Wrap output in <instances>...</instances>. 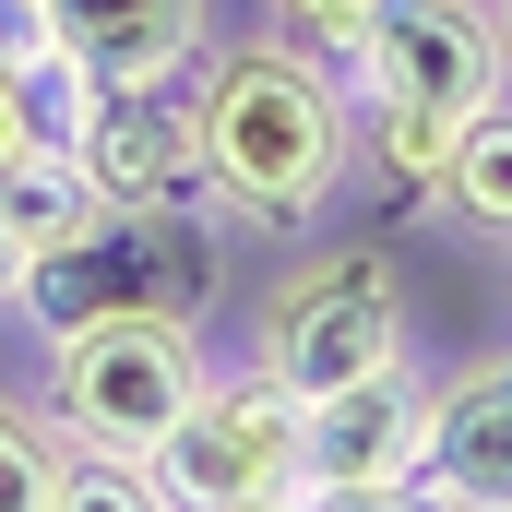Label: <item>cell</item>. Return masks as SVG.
<instances>
[{"label":"cell","instance_id":"obj_7","mask_svg":"<svg viewBox=\"0 0 512 512\" xmlns=\"http://www.w3.org/2000/svg\"><path fill=\"white\" fill-rule=\"evenodd\" d=\"M417 465H429V370L393 358L370 382L310 393L286 501H417Z\"/></svg>","mask_w":512,"mask_h":512},{"label":"cell","instance_id":"obj_4","mask_svg":"<svg viewBox=\"0 0 512 512\" xmlns=\"http://www.w3.org/2000/svg\"><path fill=\"white\" fill-rule=\"evenodd\" d=\"M60 155L96 179L108 215H203L215 167H203V72H84Z\"/></svg>","mask_w":512,"mask_h":512},{"label":"cell","instance_id":"obj_10","mask_svg":"<svg viewBox=\"0 0 512 512\" xmlns=\"http://www.w3.org/2000/svg\"><path fill=\"white\" fill-rule=\"evenodd\" d=\"M84 227H108V203H96V179L60 155V143H24L12 167H0V239L36 262L60 251V239H84Z\"/></svg>","mask_w":512,"mask_h":512},{"label":"cell","instance_id":"obj_5","mask_svg":"<svg viewBox=\"0 0 512 512\" xmlns=\"http://www.w3.org/2000/svg\"><path fill=\"white\" fill-rule=\"evenodd\" d=\"M405 358V274L382 251H310L262 286L251 310V370H274L286 393H334Z\"/></svg>","mask_w":512,"mask_h":512},{"label":"cell","instance_id":"obj_15","mask_svg":"<svg viewBox=\"0 0 512 512\" xmlns=\"http://www.w3.org/2000/svg\"><path fill=\"white\" fill-rule=\"evenodd\" d=\"M12 286H24V251H12V239H0V310H12Z\"/></svg>","mask_w":512,"mask_h":512},{"label":"cell","instance_id":"obj_1","mask_svg":"<svg viewBox=\"0 0 512 512\" xmlns=\"http://www.w3.org/2000/svg\"><path fill=\"white\" fill-rule=\"evenodd\" d=\"M203 72V167L239 227H310L346 167H358V96L298 48V36H239Z\"/></svg>","mask_w":512,"mask_h":512},{"label":"cell","instance_id":"obj_12","mask_svg":"<svg viewBox=\"0 0 512 512\" xmlns=\"http://www.w3.org/2000/svg\"><path fill=\"white\" fill-rule=\"evenodd\" d=\"M143 501H167L143 453H108V441H72V429H60V453H48V512H143Z\"/></svg>","mask_w":512,"mask_h":512},{"label":"cell","instance_id":"obj_3","mask_svg":"<svg viewBox=\"0 0 512 512\" xmlns=\"http://www.w3.org/2000/svg\"><path fill=\"white\" fill-rule=\"evenodd\" d=\"M60 358H48V417L72 429V441H108V453H143L155 465V441L191 417V393L215 382V358H203V334H191V310H108V322H72V334H48Z\"/></svg>","mask_w":512,"mask_h":512},{"label":"cell","instance_id":"obj_14","mask_svg":"<svg viewBox=\"0 0 512 512\" xmlns=\"http://www.w3.org/2000/svg\"><path fill=\"white\" fill-rule=\"evenodd\" d=\"M274 12H286V36H298V48H310V60H322L334 84L358 72V36H370V0H274Z\"/></svg>","mask_w":512,"mask_h":512},{"label":"cell","instance_id":"obj_13","mask_svg":"<svg viewBox=\"0 0 512 512\" xmlns=\"http://www.w3.org/2000/svg\"><path fill=\"white\" fill-rule=\"evenodd\" d=\"M48 453H60V417L48 393H0V512H48Z\"/></svg>","mask_w":512,"mask_h":512},{"label":"cell","instance_id":"obj_11","mask_svg":"<svg viewBox=\"0 0 512 512\" xmlns=\"http://www.w3.org/2000/svg\"><path fill=\"white\" fill-rule=\"evenodd\" d=\"M441 203H453L477 239H501V251H512V108H501V96L465 108L453 155H441Z\"/></svg>","mask_w":512,"mask_h":512},{"label":"cell","instance_id":"obj_8","mask_svg":"<svg viewBox=\"0 0 512 512\" xmlns=\"http://www.w3.org/2000/svg\"><path fill=\"white\" fill-rule=\"evenodd\" d=\"M417 501L512 512V358H477V370L429 382V465H417Z\"/></svg>","mask_w":512,"mask_h":512},{"label":"cell","instance_id":"obj_6","mask_svg":"<svg viewBox=\"0 0 512 512\" xmlns=\"http://www.w3.org/2000/svg\"><path fill=\"white\" fill-rule=\"evenodd\" d=\"M298 417L310 393H286L274 370H227V382L191 393V417L155 441V489L191 512H251V501H286L298 477Z\"/></svg>","mask_w":512,"mask_h":512},{"label":"cell","instance_id":"obj_2","mask_svg":"<svg viewBox=\"0 0 512 512\" xmlns=\"http://www.w3.org/2000/svg\"><path fill=\"white\" fill-rule=\"evenodd\" d=\"M346 96L370 108L382 179L405 203H441V155H453L465 108L501 96V24H489V0H370Z\"/></svg>","mask_w":512,"mask_h":512},{"label":"cell","instance_id":"obj_16","mask_svg":"<svg viewBox=\"0 0 512 512\" xmlns=\"http://www.w3.org/2000/svg\"><path fill=\"white\" fill-rule=\"evenodd\" d=\"M501 48H512V0H501Z\"/></svg>","mask_w":512,"mask_h":512},{"label":"cell","instance_id":"obj_9","mask_svg":"<svg viewBox=\"0 0 512 512\" xmlns=\"http://www.w3.org/2000/svg\"><path fill=\"white\" fill-rule=\"evenodd\" d=\"M60 60L84 72H179L203 60V0H48Z\"/></svg>","mask_w":512,"mask_h":512}]
</instances>
